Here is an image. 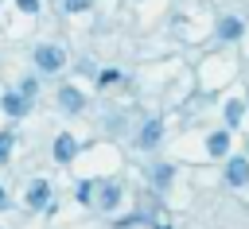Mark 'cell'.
I'll use <instances>...</instances> for the list:
<instances>
[{
    "instance_id": "6da1fadb",
    "label": "cell",
    "mask_w": 249,
    "mask_h": 229,
    "mask_svg": "<svg viewBox=\"0 0 249 229\" xmlns=\"http://www.w3.org/2000/svg\"><path fill=\"white\" fill-rule=\"evenodd\" d=\"M62 62H66V54H62L58 47H35V66H39V70L54 74V70H58Z\"/></svg>"
},
{
    "instance_id": "7a4b0ae2",
    "label": "cell",
    "mask_w": 249,
    "mask_h": 229,
    "mask_svg": "<svg viewBox=\"0 0 249 229\" xmlns=\"http://www.w3.org/2000/svg\"><path fill=\"white\" fill-rule=\"evenodd\" d=\"M226 182H230V186H245V182H249V159H245V155H230V163H226Z\"/></svg>"
},
{
    "instance_id": "3957f363",
    "label": "cell",
    "mask_w": 249,
    "mask_h": 229,
    "mask_svg": "<svg viewBox=\"0 0 249 229\" xmlns=\"http://www.w3.org/2000/svg\"><path fill=\"white\" fill-rule=\"evenodd\" d=\"M58 105H62L66 113H78V109L86 105V97H82L74 85H62V89H58Z\"/></svg>"
},
{
    "instance_id": "277c9868",
    "label": "cell",
    "mask_w": 249,
    "mask_h": 229,
    "mask_svg": "<svg viewBox=\"0 0 249 229\" xmlns=\"http://www.w3.org/2000/svg\"><path fill=\"white\" fill-rule=\"evenodd\" d=\"M206 151H210L214 159L230 155V132H210V136H206Z\"/></svg>"
},
{
    "instance_id": "5b68a950",
    "label": "cell",
    "mask_w": 249,
    "mask_h": 229,
    "mask_svg": "<svg viewBox=\"0 0 249 229\" xmlns=\"http://www.w3.org/2000/svg\"><path fill=\"white\" fill-rule=\"evenodd\" d=\"M74 151H78V140L62 132V136L54 140V159H58V163H70V159H74Z\"/></svg>"
},
{
    "instance_id": "8992f818",
    "label": "cell",
    "mask_w": 249,
    "mask_h": 229,
    "mask_svg": "<svg viewBox=\"0 0 249 229\" xmlns=\"http://www.w3.org/2000/svg\"><path fill=\"white\" fill-rule=\"evenodd\" d=\"M241 31H245V23H241L237 16H226V19L218 23V35H222V39H241Z\"/></svg>"
},
{
    "instance_id": "52a82bcc",
    "label": "cell",
    "mask_w": 249,
    "mask_h": 229,
    "mask_svg": "<svg viewBox=\"0 0 249 229\" xmlns=\"http://www.w3.org/2000/svg\"><path fill=\"white\" fill-rule=\"evenodd\" d=\"M160 136H163V124H160V120H148L144 132H140V147H156Z\"/></svg>"
},
{
    "instance_id": "ba28073f",
    "label": "cell",
    "mask_w": 249,
    "mask_h": 229,
    "mask_svg": "<svg viewBox=\"0 0 249 229\" xmlns=\"http://www.w3.org/2000/svg\"><path fill=\"white\" fill-rule=\"evenodd\" d=\"M4 113H12V116L27 113V97H23V93H8V97H4Z\"/></svg>"
},
{
    "instance_id": "9c48e42d",
    "label": "cell",
    "mask_w": 249,
    "mask_h": 229,
    "mask_svg": "<svg viewBox=\"0 0 249 229\" xmlns=\"http://www.w3.org/2000/svg\"><path fill=\"white\" fill-rule=\"evenodd\" d=\"M47 194H51V190H47V182H43V179H39V182H31V190H27V206H43V202H47Z\"/></svg>"
},
{
    "instance_id": "30bf717a",
    "label": "cell",
    "mask_w": 249,
    "mask_h": 229,
    "mask_svg": "<svg viewBox=\"0 0 249 229\" xmlns=\"http://www.w3.org/2000/svg\"><path fill=\"white\" fill-rule=\"evenodd\" d=\"M241 116H245V101H226V124L233 128Z\"/></svg>"
},
{
    "instance_id": "8fae6325",
    "label": "cell",
    "mask_w": 249,
    "mask_h": 229,
    "mask_svg": "<svg viewBox=\"0 0 249 229\" xmlns=\"http://www.w3.org/2000/svg\"><path fill=\"white\" fill-rule=\"evenodd\" d=\"M117 202H121V186H105V190H101V206H105V210H113Z\"/></svg>"
},
{
    "instance_id": "7c38bea8",
    "label": "cell",
    "mask_w": 249,
    "mask_h": 229,
    "mask_svg": "<svg viewBox=\"0 0 249 229\" xmlns=\"http://www.w3.org/2000/svg\"><path fill=\"white\" fill-rule=\"evenodd\" d=\"M93 198V182H78V202H89Z\"/></svg>"
},
{
    "instance_id": "4fadbf2b",
    "label": "cell",
    "mask_w": 249,
    "mask_h": 229,
    "mask_svg": "<svg viewBox=\"0 0 249 229\" xmlns=\"http://www.w3.org/2000/svg\"><path fill=\"white\" fill-rule=\"evenodd\" d=\"M8 151H12V136H8V132H4V136H0V163H4V159H8Z\"/></svg>"
},
{
    "instance_id": "5bb4252c",
    "label": "cell",
    "mask_w": 249,
    "mask_h": 229,
    "mask_svg": "<svg viewBox=\"0 0 249 229\" xmlns=\"http://www.w3.org/2000/svg\"><path fill=\"white\" fill-rule=\"evenodd\" d=\"M89 0H66V12H86Z\"/></svg>"
},
{
    "instance_id": "9a60e30c",
    "label": "cell",
    "mask_w": 249,
    "mask_h": 229,
    "mask_svg": "<svg viewBox=\"0 0 249 229\" xmlns=\"http://www.w3.org/2000/svg\"><path fill=\"white\" fill-rule=\"evenodd\" d=\"M19 4V12H39V0H16Z\"/></svg>"
},
{
    "instance_id": "2e32d148",
    "label": "cell",
    "mask_w": 249,
    "mask_h": 229,
    "mask_svg": "<svg viewBox=\"0 0 249 229\" xmlns=\"http://www.w3.org/2000/svg\"><path fill=\"white\" fill-rule=\"evenodd\" d=\"M4 202H8V194H4V190H0V206H4Z\"/></svg>"
}]
</instances>
